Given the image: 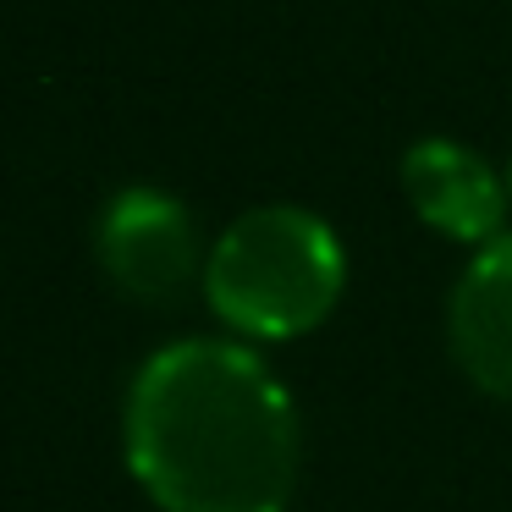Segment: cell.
<instances>
[{
	"instance_id": "obj_1",
	"label": "cell",
	"mask_w": 512,
	"mask_h": 512,
	"mask_svg": "<svg viewBox=\"0 0 512 512\" xmlns=\"http://www.w3.org/2000/svg\"><path fill=\"white\" fill-rule=\"evenodd\" d=\"M127 463L166 512H287L298 413L254 353L177 342L127 391Z\"/></svg>"
},
{
	"instance_id": "obj_2",
	"label": "cell",
	"mask_w": 512,
	"mask_h": 512,
	"mask_svg": "<svg viewBox=\"0 0 512 512\" xmlns=\"http://www.w3.org/2000/svg\"><path fill=\"white\" fill-rule=\"evenodd\" d=\"M342 276V243L320 215L265 204L221 232L204 265V292L232 331L287 342L314 331L336 309Z\"/></svg>"
},
{
	"instance_id": "obj_3",
	"label": "cell",
	"mask_w": 512,
	"mask_h": 512,
	"mask_svg": "<svg viewBox=\"0 0 512 512\" xmlns=\"http://www.w3.org/2000/svg\"><path fill=\"white\" fill-rule=\"evenodd\" d=\"M100 265L127 298L171 303L199 276V226L171 193L160 188H122L100 215Z\"/></svg>"
},
{
	"instance_id": "obj_4",
	"label": "cell",
	"mask_w": 512,
	"mask_h": 512,
	"mask_svg": "<svg viewBox=\"0 0 512 512\" xmlns=\"http://www.w3.org/2000/svg\"><path fill=\"white\" fill-rule=\"evenodd\" d=\"M452 358L479 391L512 402V232L479 248L452 292Z\"/></svg>"
},
{
	"instance_id": "obj_5",
	"label": "cell",
	"mask_w": 512,
	"mask_h": 512,
	"mask_svg": "<svg viewBox=\"0 0 512 512\" xmlns=\"http://www.w3.org/2000/svg\"><path fill=\"white\" fill-rule=\"evenodd\" d=\"M402 188L435 232L457 237V243H496L501 182L474 149L452 144V138H424L402 155Z\"/></svg>"
},
{
	"instance_id": "obj_6",
	"label": "cell",
	"mask_w": 512,
	"mask_h": 512,
	"mask_svg": "<svg viewBox=\"0 0 512 512\" xmlns=\"http://www.w3.org/2000/svg\"><path fill=\"white\" fill-rule=\"evenodd\" d=\"M507 182H512V171H507Z\"/></svg>"
}]
</instances>
